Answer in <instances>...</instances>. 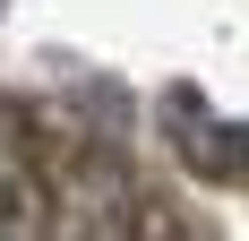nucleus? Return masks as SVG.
<instances>
[{
    "label": "nucleus",
    "mask_w": 249,
    "mask_h": 241,
    "mask_svg": "<svg viewBox=\"0 0 249 241\" xmlns=\"http://www.w3.org/2000/svg\"><path fill=\"white\" fill-rule=\"evenodd\" d=\"M52 233V198L35 172V146L18 138V120H0V241H43Z\"/></svg>",
    "instance_id": "obj_1"
},
{
    "label": "nucleus",
    "mask_w": 249,
    "mask_h": 241,
    "mask_svg": "<svg viewBox=\"0 0 249 241\" xmlns=\"http://www.w3.org/2000/svg\"><path fill=\"white\" fill-rule=\"evenodd\" d=\"M180 146H189V164L198 172H241L249 164V129H206V120H180Z\"/></svg>",
    "instance_id": "obj_2"
},
{
    "label": "nucleus",
    "mask_w": 249,
    "mask_h": 241,
    "mask_svg": "<svg viewBox=\"0 0 249 241\" xmlns=\"http://www.w3.org/2000/svg\"><path fill=\"white\" fill-rule=\"evenodd\" d=\"M43 241H52V233H43Z\"/></svg>",
    "instance_id": "obj_3"
}]
</instances>
